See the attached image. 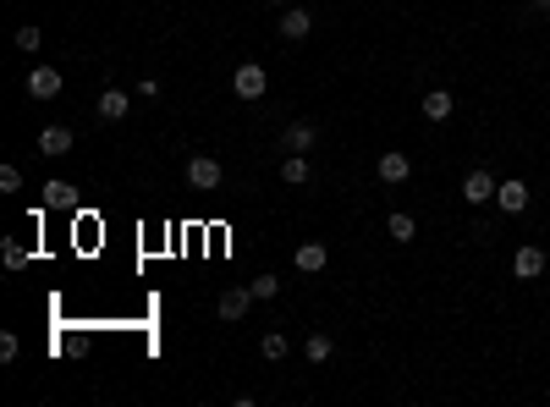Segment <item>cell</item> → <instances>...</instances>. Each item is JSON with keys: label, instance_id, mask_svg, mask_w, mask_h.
Returning <instances> with one entry per match:
<instances>
[{"label": "cell", "instance_id": "5bb4252c", "mask_svg": "<svg viewBox=\"0 0 550 407\" xmlns=\"http://www.w3.org/2000/svg\"><path fill=\"white\" fill-rule=\"evenodd\" d=\"M45 209H78V187L72 182H45Z\"/></svg>", "mask_w": 550, "mask_h": 407}, {"label": "cell", "instance_id": "3957f363", "mask_svg": "<svg viewBox=\"0 0 550 407\" xmlns=\"http://www.w3.org/2000/svg\"><path fill=\"white\" fill-rule=\"evenodd\" d=\"M28 100H55V94L61 88H67V77H61V67H50V61H39V67L34 72H28Z\"/></svg>", "mask_w": 550, "mask_h": 407}, {"label": "cell", "instance_id": "484cf974", "mask_svg": "<svg viewBox=\"0 0 550 407\" xmlns=\"http://www.w3.org/2000/svg\"><path fill=\"white\" fill-rule=\"evenodd\" d=\"M270 6H292V0H270Z\"/></svg>", "mask_w": 550, "mask_h": 407}, {"label": "cell", "instance_id": "5b68a950", "mask_svg": "<svg viewBox=\"0 0 550 407\" xmlns=\"http://www.w3.org/2000/svg\"><path fill=\"white\" fill-rule=\"evenodd\" d=\"M374 176H380L385 187H402V182L413 176V160H407V154H402V149H385V154H380V160H374Z\"/></svg>", "mask_w": 550, "mask_h": 407}, {"label": "cell", "instance_id": "7c38bea8", "mask_svg": "<svg viewBox=\"0 0 550 407\" xmlns=\"http://www.w3.org/2000/svg\"><path fill=\"white\" fill-rule=\"evenodd\" d=\"M275 28H281V39H292V45H298V39H308V28H314V17H308L303 6H286Z\"/></svg>", "mask_w": 550, "mask_h": 407}, {"label": "cell", "instance_id": "7402d4cb", "mask_svg": "<svg viewBox=\"0 0 550 407\" xmlns=\"http://www.w3.org/2000/svg\"><path fill=\"white\" fill-rule=\"evenodd\" d=\"M17 353H22V341L12 330H0V363H17Z\"/></svg>", "mask_w": 550, "mask_h": 407}, {"label": "cell", "instance_id": "d6986e66", "mask_svg": "<svg viewBox=\"0 0 550 407\" xmlns=\"http://www.w3.org/2000/svg\"><path fill=\"white\" fill-rule=\"evenodd\" d=\"M259 353H265V358H270V363H281V358H286V353H292V341H286V336H281V330H270V336H265V341H259Z\"/></svg>", "mask_w": 550, "mask_h": 407}, {"label": "cell", "instance_id": "30bf717a", "mask_svg": "<svg viewBox=\"0 0 550 407\" xmlns=\"http://www.w3.org/2000/svg\"><path fill=\"white\" fill-rule=\"evenodd\" d=\"M314 138H319L314 121H292V127L281 133V149H286V154H308V149H314Z\"/></svg>", "mask_w": 550, "mask_h": 407}, {"label": "cell", "instance_id": "83f0119b", "mask_svg": "<svg viewBox=\"0 0 550 407\" xmlns=\"http://www.w3.org/2000/svg\"><path fill=\"white\" fill-rule=\"evenodd\" d=\"M545 28H550V12H545Z\"/></svg>", "mask_w": 550, "mask_h": 407}, {"label": "cell", "instance_id": "9a60e30c", "mask_svg": "<svg viewBox=\"0 0 550 407\" xmlns=\"http://www.w3.org/2000/svg\"><path fill=\"white\" fill-rule=\"evenodd\" d=\"M281 182H292V187H308V182H314V166H308V154H286V160H281Z\"/></svg>", "mask_w": 550, "mask_h": 407}, {"label": "cell", "instance_id": "e0dca14e", "mask_svg": "<svg viewBox=\"0 0 550 407\" xmlns=\"http://www.w3.org/2000/svg\"><path fill=\"white\" fill-rule=\"evenodd\" d=\"M418 110H424L430 121H446L451 110H457V100H451V88H430V94H424V105H418Z\"/></svg>", "mask_w": 550, "mask_h": 407}, {"label": "cell", "instance_id": "ffe728a7", "mask_svg": "<svg viewBox=\"0 0 550 407\" xmlns=\"http://www.w3.org/2000/svg\"><path fill=\"white\" fill-rule=\"evenodd\" d=\"M39 45H45V34H39V22H22V28H17V50H28V55H39Z\"/></svg>", "mask_w": 550, "mask_h": 407}, {"label": "cell", "instance_id": "8fae6325", "mask_svg": "<svg viewBox=\"0 0 550 407\" xmlns=\"http://www.w3.org/2000/svg\"><path fill=\"white\" fill-rule=\"evenodd\" d=\"M72 149H78L72 127H45L39 133V154H50V160H61V154H72Z\"/></svg>", "mask_w": 550, "mask_h": 407}, {"label": "cell", "instance_id": "52a82bcc", "mask_svg": "<svg viewBox=\"0 0 550 407\" xmlns=\"http://www.w3.org/2000/svg\"><path fill=\"white\" fill-rule=\"evenodd\" d=\"M253 308V287H232V292H220V303H215V314L226 320V325H237L242 314Z\"/></svg>", "mask_w": 550, "mask_h": 407}, {"label": "cell", "instance_id": "d4e9b609", "mask_svg": "<svg viewBox=\"0 0 550 407\" xmlns=\"http://www.w3.org/2000/svg\"><path fill=\"white\" fill-rule=\"evenodd\" d=\"M529 6H534V12H550V0H529Z\"/></svg>", "mask_w": 550, "mask_h": 407}, {"label": "cell", "instance_id": "44dd1931", "mask_svg": "<svg viewBox=\"0 0 550 407\" xmlns=\"http://www.w3.org/2000/svg\"><path fill=\"white\" fill-rule=\"evenodd\" d=\"M0 259H6V270H22V265H28V248H22V242H6V248H0Z\"/></svg>", "mask_w": 550, "mask_h": 407}, {"label": "cell", "instance_id": "603a6c76", "mask_svg": "<svg viewBox=\"0 0 550 407\" xmlns=\"http://www.w3.org/2000/svg\"><path fill=\"white\" fill-rule=\"evenodd\" d=\"M0 193H22V171L17 166H0Z\"/></svg>", "mask_w": 550, "mask_h": 407}, {"label": "cell", "instance_id": "4fadbf2b", "mask_svg": "<svg viewBox=\"0 0 550 407\" xmlns=\"http://www.w3.org/2000/svg\"><path fill=\"white\" fill-rule=\"evenodd\" d=\"M127 110H133V100H127L121 88H105L100 100H94V116H100V121H121Z\"/></svg>", "mask_w": 550, "mask_h": 407}, {"label": "cell", "instance_id": "6da1fadb", "mask_svg": "<svg viewBox=\"0 0 550 407\" xmlns=\"http://www.w3.org/2000/svg\"><path fill=\"white\" fill-rule=\"evenodd\" d=\"M265 88H270V72L259 67V61H242V67L232 72V94H237V100H248V105L265 100Z\"/></svg>", "mask_w": 550, "mask_h": 407}, {"label": "cell", "instance_id": "277c9868", "mask_svg": "<svg viewBox=\"0 0 550 407\" xmlns=\"http://www.w3.org/2000/svg\"><path fill=\"white\" fill-rule=\"evenodd\" d=\"M463 204H468V209H479V204H496V176L484 171V166H473V171L463 176Z\"/></svg>", "mask_w": 550, "mask_h": 407}, {"label": "cell", "instance_id": "ba28073f", "mask_svg": "<svg viewBox=\"0 0 550 407\" xmlns=\"http://www.w3.org/2000/svg\"><path fill=\"white\" fill-rule=\"evenodd\" d=\"M512 275H517V281H539V275H545V248L523 242V248L512 254Z\"/></svg>", "mask_w": 550, "mask_h": 407}, {"label": "cell", "instance_id": "9c48e42d", "mask_svg": "<svg viewBox=\"0 0 550 407\" xmlns=\"http://www.w3.org/2000/svg\"><path fill=\"white\" fill-rule=\"evenodd\" d=\"M292 265H298L303 275H319V270L331 265V248H325V242H298V254H292Z\"/></svg>", "mask_w": 550, "mask_h": 407}, {"label": "cell", "instance_id": "cb8c5ba5", "mask_svg": "<svg viewBox=\"0 0 550 407\" xmlns=\"http://www.w3.org/2000/svg\"><path fill=\"white\" fill-rule=\"evenodd\" d=\"M275 292H281V281H275V275H259V281H253V297H259V303L275 297Z\"/></svg>", "mask_w": 550, "mask_h": 407}, {"label": "cell", "instance_id": "7a4b0ae2", "mask_svg": "<svg viewBox=\"0 0 550 407\" xmlns=\"http://www.w3.org/2000/svg\"><path fill=\"white\" fill-rule=\"evenodd\" d=\"M220 182H226V171H220L215 154H193V160H187V187H193V193H215Z\"/></svg>", "mask_w": 550, "mask_h": 407}, {"label": "cell", "instance_id": "ac0fdd59", "mask_svg": "<svg viewBox=\"0 0 550 407\" xmlns=\"http://www.w3.org/2000/svg\"><path fill=\"white\" fill-rule=\"evenodd\" d=\"M303 358H308V363H331V358H336V341H331V330H314V336L303 341Z\"/></svg>", "mask_w": 550, "mask_h": 407}, {"label": "cell", "instance_id": "2e32d148", "mask_svg": "<svg viewBox=\"0 0 550 407\" xmlns=\"http://www.w3.org/2000/svg\"><path fill=\"white\" fill-rule=\"evenodd\" d=\"M385 237H391V242H413V237H418V221H413L407 209H391V215H385Z\"/></svg>", "mask_w": 550, "mask_h": 407}, {"label": "cell", "instance_id": "4316f807", "mask_svg": "<svg viewBox=\"0 0 550 407\" xmlns=\"http://www.w3.org/2000/svg\"><path fill=\"white\" fill-rule=\"evenodd\" d=\"M545 171H550V154H545Z\"/></svg>", "mask_w": 550, "mask_h": 407}, {"label": "cell", "instance_id": "8992f818", "mask_svg": "<svg viewBox=\"0 0 550 407\" xmlns=\"http://www.w3.org/2000/svg\"><path fill=\"white\" fill-rule=\"evenodd\" d=\"M496 209H501V215H523V209H529V182H523V176L496 182Z\"/></svg>", "mask_w": 550, "mask_h": 407}]
</instances>
